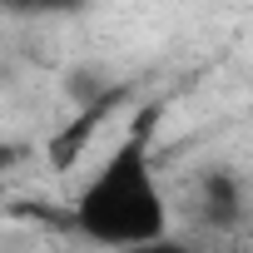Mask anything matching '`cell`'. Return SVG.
Listing matches in <instances>:
<instances>
[{"instance_id":"obj_5","label":"cell","mask_w":253,"mask_h":253,"mask_svg":"<svg viewBox=\"0 0 253 253\" xmlns=\"http://www.w3.org/2000/svg\"><path fill=\"white\" fill-rule=\"evenodd\" d=\"M89 0H5L10 15H70V10H84Z\"/></svg>"},{"instance_id":"obj_4","label":"cell","mask_w":253,"mask_h":253,"mask_svg":"<svg viewBox=\"0 0 253 253\" xmlns=\"http://www.w3.org/2000/svg\"><path fill=\"white\" fill-rule=\"evenodd\" d=\"M109 89H114V80H109L99 65H75V70H65V99H70V109H84V104L104 99Z\"/></svg>"},{"instance_id":"obj_3","label":"cell","mask_w":253,"mask_h":253,"mask_svg":"<svg viewBox=\"0 0 253 253\" xmlns=\"http://www.w3.org/2000/svg\"><path fill=\"white\" fill-rule=\"evenodd\" d=\"M199 218L209 228H233L243 218V179L233 169L199 174Z\"/></svg>"},{"instance_id":"obj_6","label":"cell","mask_w":253,"mask_h":253,"mask_svg":"<svg viewBox=\"0 0 253 253\" xmlns=\"http://www.w3.org/2000/svg\"><path fill=\"white\" fill-rule=\"evenodd\" d=\"M104 253H189V243L164 233V238H144V243H129V248H104Z\"/></svg>"},{"instance_id":"obj_2","label":"cell","mask_w":253,"mask_h":253,"mask_svg":"<svg viewBox=\"0 0 253 253\" xmlns=\"http://www.w3.org/2000/svg\"><path fill=\"white\" fill-rule=\"evenodd\" d=\"M124 99H129V89L114 84L104 99H94V104L75 109L65 129H55V139L45 144V159H50V169H55V174H70V169H75V159H80V154L89 149V139L99 134V124H104V119L114 114V104H124Z\"/></svg>"},{"instance_id":"obj_1","label":"cell","mask_w":253,"mask_h":253,"mask_svg":"<svg viewBox=\"0 0 253 253\" xmlns=\"http://www.w3.org/2000/svg\"><path fill=\"white\" fill-rule=\"evenodd\" d=\"M159 104H144L139 124L119 139V149L99 164V174L80 189L70 223L75 233H84L99 248H129L144 238H164L169 233V204L149 159V124H154Z\"/></svg>"}]
</instances>
